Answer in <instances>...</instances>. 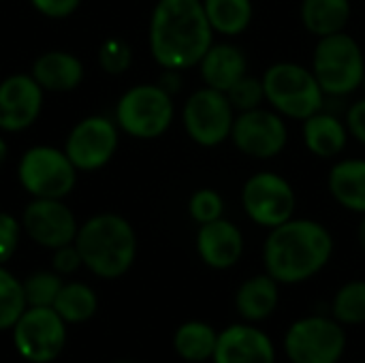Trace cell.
Listing matches in <instances>:
<instances>
[{
	"instance_id": "603a6c76",
	"label": "cell",
	"mask_w": 365,
	"mask_h": 363,
	"mask_svg": "<svg viewBox=\"0 0 365 363\" xmlns=\"http://www.w3.org/2000/svg\"><path fill=\"white\" fill-rule=\"evenodd\" d=\"M351 15V0H302L299 4L302 24L317 39L344 32Z\"/></svg>"
},
{
	"instance_id": "ffe728a7",
	"label": "cell",
	"mask_w": 365,
	"mask_h": 363,
	"mask_svg": "<svg viewBox=\"0 0 365 363\" xmlns=\"http://www.w3.org/2000/svg\"><path fill=\"white\" fill-rule=\"evenodd\" d=\"M30 75L45 92H71L83 81V62L68 51H45L32 62Z\"/></svg>"
},
{
	"instance_id": "d590c367",
	"label": "cell",
	"mask_w": 365,
	"mask_h": 363,
	"mask_svg": "<svg viewBox=\"0 0 365 363\" xmlns=\"http://www.w3.org/2000/svg\"><path fill=\"white\" fill-rule=\"evenodd\" d=\"M344 124L349 128V135L359 141L361 145H365V96L355 101L344 116Z\"/></svg>"
},
{
	"instance_id": "3957f363",
	"label": "cell",
	"mask_w": 365,
	"mask_h": 363,
	"mask_svg": "<svg viewBox=\"0 0 365 363\" xmlns=\"http://www.w3.org/2000/svg\"><path fill=\"white\" fill-rule=\"evenodd\" d=\"M83 267L103 280L122 278L137 259V233L133 225L113 212H103L79 225L75 242Z\"/></svg>"
},
{
	"instance_id": "f546056e",
	"label": "cell",
	"mask_w": 365,
	"mask_h": 363,
	"mask_svg": "<svg viewBox=\"0 0 365 363\" xmlns=\"http://www.w3.org/2000/svg\"><path fill=\"white\" fill-rule=\"evenodd\" d=\"M98 64L107 75H122L133 64V49L120 36H109L98 47Z\"/></svg>"
},
{
	"instance_id": "8fae6325",
	"label": "cell",
	"mask_w": 365,
	"mask_h": 363,
	"mask_svg": "<svg viewBox=\"0 0 365 363\" xmlns=\"http://www.w3.org/2000/svg\"><path fill=\"white\" fill-rule=\"evenodd\" d=\"M66 327L53 308L28 306L11 327L13 347L28 363L56 362L66 347Z\"/></svg>"
},
{
	"instance_id": "4fadbf2b",
	"label": "cell",
	"mask_w": 365,
	"mask_h": 363,
	"mask_svg": "<svg viewBox=\"0 0 365 363\" xmlns=\"http://www.w3.org/2000/svg\"><path fill=\"white\" fill-rule=\"evenodd\" d=\"M118 131L115 120L105 116H88L71 128L64 141V152L77 171H98L118 152Z\"/></svg>"
},
{
	"instance_id": "30bf717a",
	"label": "cell",
	"mask_w": 365,
	"mask_h": 363,
	"mask_svg": "<svg viewBox=\"0 0 365 363\" xmlns=\"http://www.w3.org/2000/svg\"><path fill=\"white\" fill-rule=\"evenodd\" d=\"M242 208L255 225L269 231L295 216L297 193L280 173L259 171L242 186Z\"/></svg>"
},
{
	"instance_id": "8992f818",
	"label": "cell",
	"mask_w": 365,
	"mask_h": 363,
	"mask_svg": "<svg viewBox=\"0 0 365 363\" xmlns=\"http://www.w3.org/2000/svg\"><path fill=\"white\" fill-rule=\"evenodd\" d=\"M173 94L160 83H137L128 88L115 105V124L135 139H156L173 122Z\"/></svg>"
},
{
	"instance_id": "52a82bcc",
	"label": "cell",
	"mask_w": 365,
	"mask_h": 363,
	"mask_svg": "<svg viewBox=\"0 0 365 363\" xmlns=\"http://www.w3.org/2000/svg\"><path fill=\"white\" fill-rule=\"evenodd\" d=\"M344 329L334 317H302L289 325L282 349L291 363H340L349 344Z\"/></svg>"
},
{
	"instance_id": "7402d4cb",
	"label": "cell",
	"mask_w": 365,
	"mask_h": 363,
	"mask_svg": "<svg viewBox=\"0 0 365 363\" xmlns=\"http://www.w3.org/2000/svg\"><path fill=\"white\" fill-rule=\"evenodd\" d=\"M329 195L349 212L365 214V158H342L327 175Z\"/></svg>"
},
{
	"instance_id": "f35d334b",
	"label": "cell",
	"mask_w": 365,
	"mask_h": 363,
	"mask_svg": "<svg viewBox=\"0 0 365 363\" xmlns=\"http://www.w3.org/2000/svg\"><path fill=\"white\" fill-rule=\"evenodd\" d=\"M361 90H364V96H365V75H364V81H361Z\"/></svg>"
},
{
	"instance_id": "7c38bea8",
	"label": "cell",
	"mask_w": 365,
	"mask_h": 363,
	"mask_svg": "<svg viewBox=\"0 0 365 363\" xmlns=\"http://www.w3.org/2000/svg\"><path fill=\"white\" fill-rule=\"evenodd\" d=\"M229 139L242 154L267 160L287 148L289 128L278 111L272 107H257L235 113Z\"/></svg>"
},
{
	"instance_id": "5bb4252c",
	"label": "cell",
	"mask_w": 365,
	"mask_h": 363,
	"mask_svg": "<svg viewBox=\"0 0 365 363\" xmlns=\"http://www.w3.org/2000/svg\"><path fill=\"white\" fill-rule=\"evenodd\" d=\"M24 233L41 248L56 250L73 244L77 235V218L62 199H32L21 214Z\"/></svg>"
},
{
	"instance_id": "cb8c5ba5",
	"label": "cell",
	"mask_w": 365,
	"mask_h": 363,
	"mask_svg": "<svg viewBox=\"0 0 365 363\" xmlns=\"http://www.w3.org/2000/svg\"><path fill=\"white\" fill-rule=\"evenodd\" d=\"M216 342H218V329L199 319L182 323L173 334L175 355L188 363L212 362Z\"/></svg>"
},
{
	"instance_id": "9a60e30c",
	"label": "cell",
	"mask_w": 365,
	"mask_h": 363,
	"mask_svg": "<svg viewBox=\"0 0 365 363\" xmlns=\"http://www.w3.org/2000/svg\"><path fill=\"white\" fill-rule=\"evenodd\" d=\"M45 90L30 73H15L0 81V131L21 133L30 128L43 109Z\"/></svg>"
},
{
	"instance_id": "d6986e66",
	"label": "cell",
	"mask_w": 365,
	"mask_h": 363,
	"mask_svg": "<svg viewBox=\"0 0 365 363\" xmlns=\"http://www.w3.org/2000/svg\"><path fill=\"white\" fill-rule=\"evenodd\" d=\"M280 282L267 272L246 278L235 291V310L246 323L267 321L280 304Z\"/></svg>"
},
{
	"instance_id": "ab89813d",
	"label": "cell",
	"mask_w": 365,
	"mask_h": 363,
	"mask_svg": "<svg viewBox=\"0 0 365 363\" xmlns=\"http://www.w3.org/2000/svg\"><path fill=\"white\" fill-rule=\"evenodd\" d=\"M113 363H137V362H113Z\"/></svg>"
},
{
	"instance_id": "484cf974",
	"label": "cell",
	"mask_w": 365,
	"mask_h": 363,
	"mask_svg": "<svg viewBox=\"0 0 365 363\" xmlns=\"http://www.w3.org/2000/svg\"><path fill=\"white\" fill-rule=\"evenodd\" d=\"M51 308L66 325H81L96 315L98 295L83 282H64Z\"/></svg>"
},
{
	"instance_id": "9c48e42d",
	"label": "cell",
	"mask_w": 365,
	"mask_h": 363,
	"mask_svg": "<svg viewBox=\"0 0 365 363\" xmlns=\"http://www.w3.org/2000/svg\"><path fill=\"white\" fill-rule=\"evenodd\" d=\"M235 109L227 92L203 86L195 90L182 109L186 135L201 148H218L231 137Z\"/></svg>"
},
{
	"instance_id": "7a4b0ae2",
	"label": "cell",
	"mask_w": 365,
	"mask_h": 363,
	"mask_svg": "<svg viewBox=\"0 0 365 363\" xmlns=\"http://www.w3.org/2000/svg\"><path fill=\"white\" fill-rule=\"evenodd\" d=\"M334 257V235L310 218H291L269 229L263 244L265 272L280 285H302L321 274Z\"/></svg>"
},
{
	"instance_id": "ac0fdd59",
	"label": "cell",
	"mask_w": 365,
	"mask_h": 363,
	"mask_svg": "<svg viewBox=\"0 0 365 363\" xmlns=\"http://www.w3.org/2000/svg\"><path fill=\"white\" fill-rule=\"evenodd\" d=\"M197 66L203 83L220 92H229L248 73L246 53L242 51V47L227 41L212 43Z\"/></svg>"
},
{
	"instance_id": "2e32d148",
	"label": "cell",
	"mask_w": 365,
	"mask_h": 363,
	"mask_svg": "<svg viewBox=\"0 0 365 363\" xmlns=\"http://www.w3.org/2000/svg\"><path fill=\"white\" fill-rule=\"evenodd\" d=\"M212 363H276V344L255 323H233L218 332Z\"/></svg>"
},
{
	"instance_id": "1f68e13d",
	"label": "cell",
	"mask_w": 365,
	"mask_h": 363,
	"mask_svg": "<svg viewBox=\"0 0 365 363\" xmlns=\"http://www.w3.org/2000/svg\"><path fill=\"white\" fill-rule=\"evenodd\" d=\"M235 113L240 111H248V109H257L263 107L265 103V90H263V81L259 77L252 75H244L229 92H227Z\"/></svg>"
},
{
	"instance_id": "60d3db41",
	"label": "cell",
	"mask_w": 365,
	"mask_h": 363,
	"mask_svg": "<svg viewBox=\"0 0 365 363\" xmlns=\"http://www.w3.org/2000/svg\"><path fill=\"white\" fill-rule=\"evenodd\" d=\"M361 363H365V362H361Z\"/></svg>"
},
{
	"instance_id": "5b68a950",
	"label": "cell",
	"mask_w": 365,
	"mask_h": 363,
	"mask_svg": "<svg viewBox=\"0 0 365 363\" xmlns=\"http://www.w3.org/2000/svg\"><path fill=\"white\" fill-rule=\"evenodd\" d=\"M310 68L325 96H349L361 90L365 75L364 49L346 30L321 36L314 45Z\"/></svg>"
},
{
	"instance_id": "44dd1931",
	"label": "cell",
	"mask_w": 365,
	"mask_h": 363,
	"mask_svg": "<svg viewBox=\"0 0 365 363\" xmlns=\"http://www.w3.org/2000/svg\"><path fill=\"white\" fill-rule=\"evenodd\" d=\"M302 137L310 154L319 158H334L344 152L351 135L344 120L321 109L302 122Z\"/></svg>"
},
{
	"instance_id": "8d00e7d4",
	"label": "cell",
	"mask_w": 365,
	"mask_h": 363,
	"mask_svg": "<svg viewBox=\"0 0 365 363\" xmlns=\"http://www.w3.org/2000/svg\"><path fill=\"white\" fill-rule=\"evenodd\" d=\"M357 242H359V248L365 252V214H361V223L357 227Z\"/></svg>"
},
{
	"instance_id": "4dcf8cb0",
	"label": "cell",
	"mask_w": 365,
	"mask_h": 363,
	"mask_svg": "<svg viewBox=\"0 0 365 363\" xmlns=\"http://www.w3.org/2000/svg\"><path fill=\"white\" fill-rule=\"evenodd\" d=\"M188 214L197 225L218 220L225 214V199L214 188H199L188 199Z\"/></svg>"
},
{
	"instance_id": "e0dca14e",
	"label": "cell",
	"mask_w": 365,
	"mask_h": 363,
	"mask_svg": "<svg viewBox=\"0 0 365 363\" xmlns=\"http://www.w3.org/2000/svg\"><path fill=\"white\" fill-rule=\"evenodd\" d=\"M195 248L203 265L216 272H225L240 263V259L244 257L246 240L242 229L222 216L218 220L199 225Z\"/></svg>"
},
{
	"instance_id": "74e56055",
	"label": "cell",
	"mask_w": 365,
	"mask_h": 363,
	"mask_svg": "<svg viewBox=\"0 0 365 363\" xmlns=\"http://www.w3.org/2000/svg\"><path fill=\"white\" fill-rule=\"evenodd\" d=\"M6 158H9V145H6V141L0 137V169L4 167Z\"/></svg>"
},
{
	"instance_id": "4316f807",
	"label": "cell",
	"mask_w": 365,
	"mask_h": 363,
	"mask_svg": "<svg viewBox=\"0 0 365 363\" xmlns=\"http://www.w3.org/2000/svg\"><path fill=\"white\" fill-rule=\"evenodd\" d=\"M331 317L344 327L365 325V280H349L336 291Z\"/></svg>"
},
{
	"instance_id": "6da1fadb",
	"label": "cell",
	"mask_w": 365,
	"mask_h": 363,
	"mask_svg": "<svg viewBox=\"0 0 365 363\" xmlns=\"http://www.w3.org/2000/svg\"><path fill=\"white\" fill-rule=\"evenodd\" d=\"M150 53L165 71H186L201 62L214 43L201 0H158L148 28Z\"/></svg>"
},
{
	"instance_id": "277c9868",
	"label": "cell",
	"mask_w": 365,
	"mask_h": 363,
	"mask_svg": "<svg viewBox=\"0 0 365 363\" xmlns=\"http://www.w3.org/2000/svg\"><path fill=\"white\" fill-rule=\"evenodd\" d=\"M265 103L282 118L299 120L314 116L325 107V92L321 90L312 68L297 62H276L267 66L261 77Z\"/></svg>"
},
{
	"instance_id": "d4e9b609",
	"label": "cell",
	"mask_w": 365,
	"mask_h": 363,
	"mask_svg": "<svg viewBox=\"0 0 365 363\" xmlns=\"http://www.w3.org/2000/svg\"><path fill=\"white\" fill-rule=\"evenodd\" d=\"M214 34L240 36L255 17L252 0H201Z\"/></svg>"
},
{
	"instance_id": "836d02e7",
	"label": "cell",
	"mask_w": 365,
	"mask_h": 363,
	"mask_svg": "<svg viewBox=\"0 0 365 363\" xmlns=\"http://www.w3.org/2000/svg\"><path fill=\"white\" fill-rule=\"evenodd\" d=\"M79 267H83V261H81V255L77 250L75 244H66V246H60L53 250V257H51V270L60 276H71L75 274Z\"/></svg>"
},
{
	"instance_id": "f1b7e54d",
	"label": "cell",
	"mask_w": 365,
	"mask_h": 363,
	"mask_svg": "<svg viewBox=\"0 0 365 363\" xmlns=\"http://www.w3.org/2000/svg\"><path fill=\"white\" fill-rule=\"evenodd\" d=\"M64 280L60 274H56L53 270H41L30 274L26 280H21L24 287V297H26V306L32 308H51L60 289H62Z\"/></svg>"
},
{
	"instance_id": "ba28073f",
	"label": "cell",
	"mask_w": 365,
	"mask_h": 363,
	"mask_svg": "<svg viewBox=\"0 0 365 363\" xmlns=\"http://www.w3.org/2000/svg\"><path fill=\"white\" fill-rule=\"evenodd\" d=\"M17 180L32 199H64L77 184V169L64 150L32 145L17 163Z\"/></svg>"
},
{
	"instance_id": "d6a6232c",
	"label": "cell",
	"mask_w": 365,
	"mask_h": 363,
	"mask_svg": "<svg viewBox=\"0 0 365 363\" xmlns=\"http://www.w3.org/2000/svg\"><path fill=\"white\" fill-rule=\"evenodd\" d=\"M21 231V223L13 214L0 212V265L9 263L17 252Z\"/></svg>"
},
{
	"instance_id": "e575fe53",
	"label": "cell",
	"mask_w": 365,
	"mask_h": 363,
	"mask_svg": "<svg viewBox=\"0 0 365 363\" xmlns=\"http://www.w3.org/2000/svg\"><path fill=\"white\" fill-rule=\"evenodd\" d=\"M81 0H30V4L45 17L51 19H64L77 11Z\"/></svg>"
},
{
	"instance_id": "83f0119b",
	"label": "cell",
	"mask_w": 365,
	"mask_h": 363,
	"mask_svg": "<svg viewBox=\"0 0 365 363\" xmlns=\"http://www.w3.org/2000/svg\"><path fill=\"white\" fill-rule=\"evenodd\" d=\"M21 280H17L4 265H0V332L11 329L26 310Z\"/></svg>"
}]
</instances>
